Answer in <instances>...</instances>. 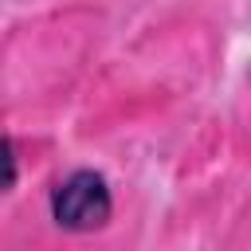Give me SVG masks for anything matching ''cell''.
Wrapping results in <instances>:
<instances>
[{"label": "cell", "instance_id": "6da1fadb", "mask_svg": "<svg viewBox=\"0 0 251 251\" xmlns=\"http://www.w3.org/2000/svg\"><path fill=\"white\" fill-rule=\"evenodd\" d=\"M47 208H51V220L63 231L86 235V231H98V227L110 224V216H114V188H110L106 173L75 169V173H67L51 188Z\"/></svg>", "mask_w": 251, "mask_h": 251}, {"label": "cell", "instance_id": "7a4b0ae2", "mask_svg": "<svg viewBox=\"0 0 251 251\" xmlns=\"http://www.w3.org/2000/svg\"><path fill=\"white\" fill-rule=\"evenodd\" d=\"M4 188H16V176H20V157H16V141L4 137Z\"/></svg>", "mask_w": 251, "mask_h": 251}]
</instances>
